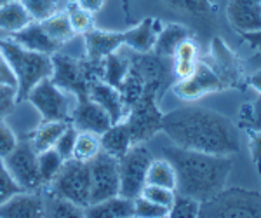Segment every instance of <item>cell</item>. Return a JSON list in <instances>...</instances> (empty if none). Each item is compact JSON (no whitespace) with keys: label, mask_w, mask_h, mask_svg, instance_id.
<instances>
[{"label":"cell","mask_w":261,"mask_h":218,"mask_svg":"<svg viewBox=\"0 0 261 218\" xmlns=\"http://www.w3.org/2000/svg\"><path fill=\"white\" fill-rule=\"evenodd\" d=\"M162 131L179 149L214 156H231L241 150L237 126L211 108L188 105L167 112L162 117Z\"/></svg>","instance_id":"cell-1"},{"label":"cell","mask_w":261,"mask_h":218,"mask_svg":"<svg viewBox=\"0 0 261 218\" xmlns=\"http://www.w3.org/2000/svg\"><path fill=\"white\" fill-rule=\"evenodd\" d=\"M164 159L171 162L176 173V194L197 203L214 198L225 188L233 161L230 156L195 152V150L166 147Z\"/></svg>","instance_id":"cell-2"},{"label":"cell","mask_w":261,"mask_h":218,"mask_svg":"<svg viewBox=\"0 0 261 218\" xmlns=\"http://www.w3.org/2000/svg\"><path fill=\"white\" fill-rule=\"evenodd\" d=\"M0 53L9 63L18 84V103L27 100L28 93L39 82L53 77V54L35 53L19 44L0 37Z\"/></svg>","instance_id":"cell-3"},{"label":"cell","mask_w":261,"mask_h":218,"mask_svg":"<svg viewBox=\"0 0 261 218\" xmlns=\"http://www.w3.org/2000/svg\"><path fill=\"white\" fill-rule=\"evenodd\" d=\"M105 60L75 58L68 54H53V77L50 81L58 87L75 96H87V91L94 82L103 81Z\"/></svg>","instance_id":"cell-4"},{"label":"cell","mask_w":261,"mask_h":218,"mask_svg":"<svg viewBox=\"0 0 261 218\" xmlns=\"http://www.w3.org/2000/svg\"><path fill=\"white\" fill-rule=\"evenodd\" d=\"M199 218H261V194L246 188H223L199 204Z\"/></svg>","instance_id":"cell-5"},{"label":"cell","mask_w":261,"mask_h":218,"mask_svg":"<svg viewBox=\"0 0 261 218\" xmlns=\"http://www.w3.org/2000/svg\"><path fill=\"white\" fill-rule=\"evenodd\" d=\"M49 192L53 198L65 199L86 208L91 204V171L89 164L75 159H68L49 183Z\"/></svg>","instance_id":"cell-6"},{"label":"cell","mask_w":261,"mask_h":218,"mask_svg":"<svg viewBox=\"0 0 261 218\" xmlns=\"http://www.w3.org/2000/svg\"><path fill=\"white\" fill-rule=\"evenodd\" d=\"M161 94L151 87H145V93L129 108L124 123L127 124L133 145L145 143L151 140L159 131H162L164 114L159 108Z\"/></svg>","instance_id":"cell-7"},{"label":"cell","mask_w":261,"mask_h":218,"mask_svg":"<svg viewBox=\"0 0 261 218\" xmlns=\"http://www.w3.org/2000/svg\"><path fill=\"white\" fill-rule=\"evenodd\" d=\"M27 100L40 114L42 123L60 120V123L71 124V112H73L77 98L68 91L58 87L50 79L37 84L28 93Z\"/></svg>","instance_id":"cell-8"},{"label":"cell","mask_w":261,"mask_h":218,"mask_svg":"<svg viewBox=\"0 0 261 218\" xmlns=\"http://www.w3.org/2000/svg\"><path fill=\"white\" fill-rule=\"evenodd\" d=\"M151 161L153 157L143 143L133 145L129 152L119 159V196L133 201L140 198L146 185V173H148Z\"/></svg>","instance_id":"cell-9"},{"label":"cell","mask_w":261,"mask_h":218,"mask_svg":"<svg viewBox=\"0 0 261 218\" xmlns=\"http://www.w3.org/2000/svg\"><path fill=\"white\" fill-rule=\"evenodd\" d=\"M4 166L24 192H37L44 185L39 171V154L33 149L32 141H19L18 147L2 159Z\"/></svg>","instance_id":"cell-10"},{"label":"cell","mask_w":261,"mask_h":218,"mask_svg":"<svg viewBox=\"0 0 261 218\" xmlns=\"http://www.w3.org/2000/svg\"><path fill=\"white\" fill-rule=\"evenodd\" d=\"M91 171V203L110 199L119 196V161L105 152L89 162Z\"/></svg>","instance_id":"cell-11"},{"label":"cell","mask_w":261,"mask_h":218,"mask_svg":"<svg viewBox=\"0 0 261 218\" xmlns=\"http://www.w3.org/2000/svg\"><path fill=\"white\" fill-rule=\"evenodd\" d=\"M225 89V84L211 66L204 61H199L195 70L185 79H178V82L172 86V93L185 102H195L202 96L216 93Z\"/></svg>","instance_id":"cell-12"},{"label":"cell","mask_w":261,"mask_h":218,"mask_svg":"<svg viewBox=\"0 0 261 218\" xmlns=\"http://www.w3.org/2000/svg\"><path fill=\"white\" fill-rule=\"evenodd\" d=\"M167 58H161L155 53H145L136 56H130V68L136 70L145 82V87H151L159 94L164 93L166 86L169 84L171 66L167 65Z\"/></svg>","instance_id":"cell-13"},{"label":"cell","mask_w":261,"mask_h":218,"mask_svg":"<svg viewBox=\"0 0 261 218\" xmlns=\"http://www.w3.org/2000/svg\"><path fill=\"white\" fill-rule=\"evenodd\" d=\"M71 126L77 128L79 131L103 135L112 126V119L94 100H91L89 96H81L75 100V107L71 112Z\"/></svg>","instance_id":"cell-14"},{"label":"cell","mask_w":261,"mask_h":218,"mask_svg":"<svg viewBox=\"0 0 261 218\" xmlns=\"http://www.w3.org/2000/svg\"><path fill=\"white\" fill-rule=\"evenodd\" d=\"M47 203L39 192H19L0 204V218H45Z\"/></svg>","instance_id":"cell-15"},{"label":"cell","mask_w":261,"mask_h":218,"mask_svg":"<svg viewBox=\"0 0 261 218\" xmlns=\"http://www.w3.org/2000/svg\"><path fill=\"white\" fill-rule=\"evenodd\" d=\"M226 16L241 35L261 32V0H230Z\"/></svg>","instance_id":"cell-16"},{"label":"cell","mask_w":261,"mask_h":218,"mask_svg":"<svg viewBox=\"0 0 261 218\" xmlns=\"http://www.w3.org/2000/svg\"><path fill=\"white\" fill-rule=\"evenodd\" d=\"M87 96H89L91 100H94L99 107L105 108V112L110 115L112 124L125 120L129 110H127V107H125L124 100H122L119 87L112 86V84H108L105 81H98L89 87Z\"/></svg>","instance_id":"cell-17"},{"label":"cell","mask_w":261,"mask_h":218,"mask_svg":"<svg viewBox=\"0 0 261 218\" xmlns=\"http://www.w3.org/2000/svg\"><path fill=\"white\" fill-rule=\"evenodd\" d=\"M162 27L164 23L161 19L148 16L141 23H138L136 27L124 32V45H127L129 49H133L134 53H140V54L151 53Z\"/></svg>","instance_id":"cell-18"},{"label":"cell","mask_w":261,"mask_h":218,"mask_svg":"<svg viewBox=\"0 0 261 218\" xmlns=\"http://www.w3.org/2000/svg\"><path fill=\"white\" fill-rule=\"evenodd\" d=\"M84 47L86 58L91 60H105L112 53L119 51L124 45V32H110L92 28L91 32L84 33Z\"/></svg>","instance_id":"cell-19"},{"label":"cell","mask_w":261,"mask_h":218,"mask_svg":"<svg viewBox=\"0 0 261 218\" xmlns=\"http://www.w3.org/2000/svg\"><path fill=\"white\" fill-rule=\"evenodd\" d=\"M7 39L19 44L21 47L30 49V51L35 53L54 54L60 51V47L49 39V35L45 33L44 27H42V23H39V21H33V23H30L27 28H23L18 33L7 35Z\"/></svg>","instance_id":"cell-20"},{"label":"cell","mask_w":261,"mask_h":218,"mask_svg":"<svg viewBox=\"0 0 261 218\" xmlns=\"http://www.w3.org/2000/svg\"><path fill=\"white\" fill-rule=\"evenodd\" d=\"M188 39H192L190 28L185 27V25H181V23H167V25H164L161 33H159L157 42H155L153 51L151 53H155L161 58L172 60L176 49Z\"/></svg>","instance_id":"cell-21"},{"label":"cell","mask_w":261,"mask_h":218,"mask_svg":"<svg viewBox=\"0 0 261 218\" xmlns=\"http://www.w3.org/2000/svg\"><path fill=\"white\" fill-rule=\"evenodd\" d=\"M99 140H101V152L117 159V161L124 157L129 152L130 147H133V138H130L129 128L124 120L112 124L103 135H99Z\"/></svg>","instance_id":"cell-22"},{"label":"cell","mask_w":261,"mask_h":218,"mask_svg":"<svg viewBox=\"0 0 261 218\" xmlns=\"http://www.w3.org/2000/svg\"><path fill=\"white\" fill-rule=\"evenodd\" d=\"M86 218H133L134 216V201L115 196V198L91 203L84 208Z\"/></svg>","instance_id":"cell-23"},{"label":"cell","mask_w":261,"mask_h":218,"mask_svg":"<svg viewBox=\"0 0 261 218\" xmlns=\"http://www.w3.org/2000/svg\"><path fill=\"white\" fill-rule=\"evenodd\" d=\"M213 54H214L216 66H211V68L218 74V77L223 81L225 87L235 86L239 82V79H241V70L237 66L235 56L228 51V47L223 44L221 39L213 40Z\"/></svg>","instance_id":"cell-24"},{"label":"cell","mask_w":261,"mask_h":218,"mask_svg":"<svg viewBox=\"0 0 261 218\" xmlns=\"http://www.w3.org/2000/svg\"><path fill=\"white\" fill-rule=\"evenodd\" d=\"M33 23L32 14L21 0H11L0 7V32L12 35Z\"/></svg>","instance_id":"cell-25"},{"label":"cell","mask_w":261,"mask_h":218,"mask_svg":"<svg viewBox=\"0 0 261 218\" xmlns=\"http://www.w3.org/2000/svg\"><path fill=\"white\" fill-rule=\"evenodd\" d=\"M39 23H42V27H44L45 33L49 35V39L53 40L58 47L68 44V42H71L77 37L75 32L71 30V25H70L66 11H60L58 14L50 16V18H47L45 21H39Z\"/></svg>","instance_id":"cell-26"},{"label":"cell","mask_w":261,"mask_h":218,"mask_svg":"<svg viewBox=\"0 0 261 218\" xmlns=\"http://www.w3.org/2000/svg\"><path fill=\"white\" fill-rule=\"evenodd\" d=\"M199 63V51L193 39L185 40L172 56V72L178 79L188 77Z\"/></svg>","instance_id":"cell-27"},{"label":"cell","mask_w":261,"mask_h":218,"mask_svg":"<svg viewBox=\"0 0 261 218\" xmlns=\"http://www.w3.org/2000/svg\"><path fill=\"white\" fill-rule=\"evenodd\" d=\"M68 128V123H60V120H49V123H40L39 128L35 129L32 136V145L33 149L39 152L44 150L54 149L56 141L60 140V136L63 135V131Z\"/></svg>","instance_id":"cell-28"},{"label":"cell","mask_w":261,"mask_h":218,"mask_svg":"<svg viewBox=\"0 0 261 218\" xmlns=\"http://www.w3.org/2000/svg\"><path fill=\"white\" fill-rule=\"evenodd\" d=\"M103 66V81L112 84L115 87H120L122 81L125 79L129 68H130V56L120 54V49L112 53L110 56L105 58Z\"/></svg>","instance_id":"cell-29"},{"label":"cell","mask_w":261,"mask_h":218,"mask_svg":"<svg viewBox=\"0 0 261 218\" xmlns=\"http://www.w3.org/2000/svg\"><path fill=\"white\" fill-rule=\"evenodd\" d=\"M146 185L171 188L176 192V173L167 159H153L146 173Z\"/></svg>","instance_id":"cell-30"},{"label":"cell","mask_w":261,"mask_h":218,"mask_svg":"<svg viewBox=\"0 0 261 218\" xmlns=\"http://www.w3.org/2000/svg\"><path fill=\"white\" fill-rule=\"evenodd\" d=\"M99 154H101L99 135H96V133H89V131H79L77 141H75V147H73V156H71V159L89 164L92 159L98 157Z\"/></svg>","instance_id":"cell-31"},{"label":"cell","mask_w":261,"mask_h":218,"mask_svg":"<svg viewBox=\"0 0 261 218\" xmlns=\"http://www.w3.org/2000/svg\"><path fill=\"white\" fill-rule=\"evenodd\" d=\"M167 4L176 11L197 19H207L214 16V6L211 0H166Z\"/></svg>","instance_id":"cell-32"},{"label":"cell","mask_w":261,"mask_h":218,"mask_svg":"<svg viewBox=\"0 0 261 218\" xmlns=\"http://www.w3.org/2000/svg\"><path fill=\"white\" fill-rule=\"evenodd\" d=\"M65 164V159L58 154L56 149H49L44 152H39V171H40V178L44 185H49L56 175L60 173V169Z\"/></svg>","instance_id":"cell-33"},{"label":"cell","mask_w":261,"mask_h":218,"mask_svg":"<svg viewBox=\"0 0 261 218\" xmlns=\"http://www.w3.org/2000/svg\"><path fill=\"white\" fill-rule=\"evenodd\" d=\"M119 91L122 94V100H124L125 107H127V110H129V108L141 98L143 93H145V82H143V79L140 77V74H138L136 70L129 68L127 75H125V79L120 84Z\"/></svg>","instance_id":"cell-34"},{"label":"cell","mask_w":261,"mask_h":218,"mask_svg":"<svg viewBox=\"0 0 261 218\" xmlns=\"http://www.w3.org/2000/svg\"><path fill=\"white\" fill-rule=\"evenodd\" d=\"M32 14L33 21H45L63 11V0H21Z\"/></svg>","instance_id":"cell-35"},{"label":"cell","mask_w":261,"mask_h":218,"mask_svg":"<svg viewBox=\"0 0 261 218\" xmlns=\"http://www.w3.org/2000/svg\"><path fill=\"white\" fill-rule=\"evenodd\" d=\"M65 11H66V14H68L71 30L75 32V35H84V33L91 32L92 28H96L94 14H91V12L81 9V7L75 6V4H70Z\"/></svg>","instance_id":"cell-36"},{"label":"cell","mask_w":261,"mask_h":218,"mask_svg":"<svg viewBox=\"0 0 261 218\" xmlns=\"http://www.w3.org/2000/svg\"><path fill=\"white\" fill-rule=\"evenodd\" d=\"M47 209L50 211V216L53 218H86L84 208L70 203V201H65V199L50 198Z\"/></svg>","instance_id":"cell-37"},{"label":"cell","mask_w":261,"mask_h":218,"mask_svg":"<svg viewBox=\"0 0 261 218\" xmlns=\"http://www.w3.org/2000/svg\"><path fill=\"white\" fill-rule=\"evenodd\" d=\"M199 204L190 198L176 194L174 204L169 208L166 218H199Z\"/></svg>","instance_id":"cell-38"},{"label":"cell","mask_w":261,"mask_h":218,"mask_svg":"<svg viewBox=\"0 0 261 218\" xmlns=\"http://www.w3.org/2000/svg\"><path fill=\"white\" fill-rule=\"evenodd\" d=\"M169 209L161 206V204H155L148 201L146 198L134 199V216L133 218H166Z\"/></svg>","instance_id":"cell-39"},{"label":"cell","mask_w":261,"mask_h":218,"mask_svg":"<svg viewBox=\"0 0 261 218\" xmlns=\"http://www.w3.org/2000/svg\"><path fill=\"white\" fill-rule=\"evenodd\" d=\"M143 198H146L148 201L155 204H161V206L169 209L172 204H174L176 199V192L171 190V188H164V187H157V185H145L141 192Z\"/></svg>","instance_id":"cell-40"},{"label":"cell","mask_w":261,"mask_h":218,"mask_svg":"<svg viewBox=\"0 0 261 218\" xmlns=\"http://www.w3.org/2000/svg\"><path fill=\"white\" fill-rule=\"evenodd\" d=\"M241 124L252 131H261V100L246 103L241 108Z\"/></svg>","instance_id":"cell-41"},{"label":"cell","mask_w":261,"mask_h":218,"mask_svg":"<svg viewBox=\"0 0 261 218\" xmlns=\"http://www.w3.org/2000/svg\"><path fill=\"white\" fill-rule=\"evenodd\" d=\"M77 135H79V129L68 124V128L63 131L60 140L54 145V149L58 150V154H60L65 161H68V159H71V156H73V147H75V141H77Z\"/></svg>","instance_id":"cell-42"},{"label":"cell","mask_w":261,"mask_h":218,"mask_svg":"<svg viewBox=\"0 0 261 218\" xmlns=\"http://www.w3.org/2000/svg\"><path fill=\"white\" fill-rule=\"evenodd\" d=\"M21 187L16 183V180L11 177V173L7 171V167L4 166V162L0 161V204H4L6 201H9L12 196L19 194Z\"/></svg>","instance_id":"cell-43"},{"label":"cell","mask_w":261,"mask_h":218,"mask_svg":"<svg viewBox=\"0 0 261 218\" xmlns=\"http://www.w3.org/2000/svg\"><path fill=\"white\" fill-rule=\"evenodd\" d=\"M18 103V87L11 84H0V120H4Z\"/></svg>","instance_id":"cell-44"},{"label":"cell","mask_w":261,"mask_h":218,"mask_svg":"<svg viewBox=\"0 0 261 218\" xmlns=\"http://www.w3.org/2000/svg\"><path fill=\"white\" fill-rule=\"evenodd\" d=\"M19 140L14 135V131L4 120H0V161L6 159L12 150L18 147Z\"/></svg>","instance_id":"cell-45"},{"label":"cell","mask_w":261,"mask_h":218,"mask_svg":"<svg viewBox=\"0 0 261 218\" xmlns=\"http://www.w3.org/2000/svg\"><path fill=\"white\" fill-rule=\"evenodd\" d=\"M0 84H11V86H16V87H18V84H16L14 74H12L9 63H7V60L4 58V54H2V53H0Z\"/></svg>","instance_id":"cell-46"},{"label":"cell","mask_w":261,"mask_h":218,"mask_svg":"<svg viewBox=\"0 0 261 218\" xmlns=\"http://www.w3.org/2000/svg\"><path fill=\"white\" fill-rule=\"evenodd\" d=\"M249 149H251V156L254 159V162L258 166H261V131H254L249 141Z\"/></svg>","instance_id":"cell-47"},{"label":"cell","mask_w":261,"mask_h":218,"mask_svg":"<svg viewBox=\"0 0 261 218\" xmlns=\"http://www.w3.org/2000/svg\"><path fill=\"white\" fill-rule=\"evenodd\" d=\"M105 2H107V0H75L73 4L84 11L91 12V14H96V12H99L101 9H103Z\"/></svg>","instance_id":"cell-48"},{"label":"cell","mask_w":261,"mask_h":218,"mask_svg":"<svg viewBox=\"0 0 261 218\" xmlns=\"http://www.w3.org/2000/svg\"><path fill=\"white\" fill-rule=\"evenodd\" d=\"M242 39L246 40L252 49H258V53L261 51V32H254V33H242Z\"/></svg>","instance_id":"cell-49"},{"label":"cell","mask_w":261,"mask_h":218,"mask_svg":"<svg viewBox=\"0 0 261 218\" xmlns=\"http://www.w3.org/2000/svg\"><path fill=\"white\" fill-rule=\"evenodd\" d=\"M251 86L254 87V89L261 94V68L256 74L251 75Z\"/></svg>","instance_id":"cell-50"},{"label":"cell","mask_w":261,"mask_h":218,"mask_svg":"<svg viewBox=\"0 0 261 218\" xmlns=\"http://www.w3.org/2000/svg\"><path fill=\"white\" fill-rule=\"evenodd\" d=\"M247 66H252V68H256V70L261 68V51L256 54V56H252L249 61H247Z\"/></svg>","instance_id":"cell-51"},{"label":"cell","mask_w":261,"mask_h":218,"mask_svg":"<svg viewBox=\"0 0 261 218\" xmlns=\"http://www.w3.org/2000/svg\"><path fill=\"white\" fill-rule=\"evenodd\" d=\"M7 2H11V0H0V7H2L4 4H7Z\"/></svg>","instance_id":"cell-52"}]
</instances>
